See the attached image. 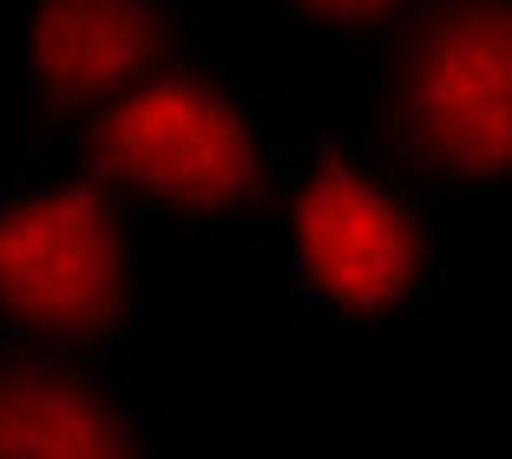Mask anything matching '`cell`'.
Returning a JSON list of instances; mask_svg holds the SVG:
<instances>
[{"mask_svg":"<svg viewBox=\"0 0 512 459\" xmlns=\"http://www.w3.org/2000/svg\"><path fill=\"white\" fill-rule=\"evenodd\" d=\"M276 250L302 328L335 348H394L421 335L447 276V230L421 178L335 105L283 112Z\"/></svg>","mask_w":512,"mask_h":459,"instance_id":"obj_1","label":"cell"},{"mask_svg":"<svg viewBox=\"0 0 512 459\" xmlns=\"http://www.w3.org/2000/svg\"><path fill=\"white\" fill-rule=\"evenodd\" d=\"M40 158H73L165 243H230L276 204L283 112L256 99L230 66L197 53L119 92Z\"/></svg>","mask_w":512,"mask_h":459,"instance_id":"obj_2","label":"cell"},{"mask_svg":"<svg viewBox=\"0 0 512 459\" xmlns=\"http://www.w3.org/2000/svg\"><path fill=\"white\" fill-rule=\"evenodd\" d=\"M165 289V237L73 158L0 178V335L125 355Z\"/></svg>","mask_w":512,"mask_h":459,"instance_id":"obj_3","label":"cell"},{"mask_svg":"<svg viewBox=\"0 0 512 459\" xmlns=\"http://www.w3.org/2000/svg\"><path fill=\"white\" fill-rule=\"evenodd\" d=\"M368 132L427 191L512 184V0H414L381 33Z\"/></svg>","mask_w":512,"mask_h":459,"instance_id":"obj_4","label":"cell"},{"mask_svg":"<svg viewBox=\"0 0 512 459\" xmlns=\"http://www.w3.org/2000/svg\"><path fill=\"white\" fill-rule=\"evenodd\" d=\"M204 53L191 0H27V73L14 92L20 158L60 151L92 112Z\"/></svg>","mask_w":512,"mask_h":459,"instance_id":"obj_5","label":"cell"},{"mask_svg":"<svg viewBox=\"0 0 512 459\" xmlns=\"http://www.w3.org/2000/svg\"><path fill=\"white\" fill-rule=\"evenodd\" d=\"M0 459H171V420L125 355L0 335Z\"/></svg>","mask_w":512,"mask_h":459,"instance_id":"obj_6","label":"cell"},{"mask_svg":"<svg viewBox=\"0 0 512 459\" xmlns=\"http://www.w3.org/2000/svg\"><path fill=\"white\" fill-rule=\"evenodd\" d=\"M414 0H250V14L296 40H381Z\"/></svg>","mask_w":512,"mask_h":459,"instance_id":"obj_7","label":"cell"}]
</instances>
